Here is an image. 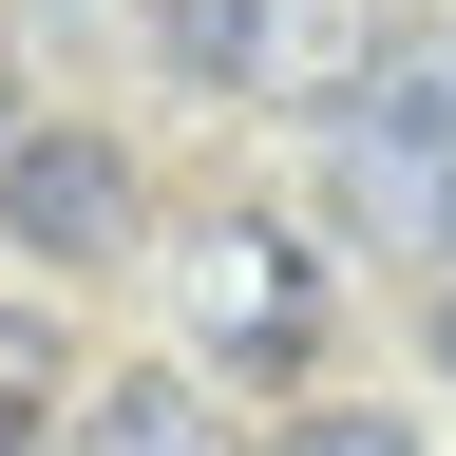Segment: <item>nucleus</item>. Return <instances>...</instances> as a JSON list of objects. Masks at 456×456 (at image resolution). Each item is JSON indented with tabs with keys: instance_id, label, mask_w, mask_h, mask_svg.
I'll list each match as a JSON object with an SVG mask.
<instances>
[{
	"instance_id": "f257e3e1",
	"label": "nucleus",
	"mask_w": 456,
	"mask_h": 456,
	"mask_svg": "<svg viewBox=\"0 0 456 456\" xmlns=\"http://www.w3.org/2000/svg\"><path fill=\"white\" fill-rule=\"evenodd\" d=\"M191 323H209L228 380H305L323 362V266L285 248V228H209L191 248Z\"/></svg>"
},
{
	"instance_id": "f03ea898",
	"label": "nucleus",
	"mask_w": 456,
	"mask_h": 456,
	"mask_svg": "<svg viewBox=\"0 0 456 456\" xmlns=\"http://www.w3.org/2000/svg\"><path fill=\"white\" fill-rule=\"evenodd\" d=\"M342 191H362L399 248H456V77H362V114H342Z\"/></svg>"
},
{
	"instance_id": "7ed1b4c3",
	"label": "nucleus",
	"mask_w": 456,
	"mask_h": 456,
	"mask_svg": "<svg viewBox=\"0 0 456 456\" xmlns=\"http://www.w3.org/2000/svg\"><path fill=\"white\" fill-rule=\"evenodd\" d=\"M114 228H134V152H114V134H0V248L95 266Z\"/></svg>"
},
{
	"instance_id": "20e7f679",
	"label": "nucleus",
	"mask_w": 456,
	"mask_h": 456,
	"mask_svg": "<svg viewBox=\"0 0 456 456\" xmlns=\"http://www.w3.org/2000/svg\"><path fill=\"white\" fill-rule=\"evenodd\" d=\"M77 456H228V437H209L191 380H95L77 399Z\"/></svg>"
},
{
	"instance_id": "39448f33",
	"label": "nucleus",
	"mask_w": 456,
	"mask_h": 456,
	"mask_svg": "<svg viewBox=\"0 0 456 456\" xmlns=\"http://www.w3.org/2000/svg\"><path fill=\"white\" fill-rule=\"evenodd\" d=\"M38 419H57V342H38V323H20V305H0V456H20V437H38Z\"/></svg>"
},
{
	"instance_id": "423d86ee",
	"label": "nucleus",
	"mask_w": 456,
	"mask_h": 456,
	"mask_svg": "<svg viewBox=\"0 0 456 456\" xmlns=\"http://www.w3.org/2000/svg\"><path fill=\"white\" fill-rule=\"evenodd\" d=\"M285 456H419V437H399V419H362V399H323V419L285 437Z\"/></svg>"
},
{
	"instance_id": "0eeeda50",
	"label": "nucleus",
	"mask_w": 456,
	"mask_h": 456,
	"mask_svg": "<svg viewBox=\"0 0 456 456\" xmlns=\"http://www.w3.org/2000/svg\"><path fill=\"white\" fill-rule=\"evenodd\" d=\"M437 380H456V285H437Z\"/></svg>"
},
{
	"instance_id": "6e6552de",
	"label": "nucleus",
	"mask_w": 456,
	"mask_h": 456,
	"mask_svg": "<svg viewBox=\"0 0 456 456\" xmlns=\"http://www.w3.org/2000/svg\"><path fill=\"white\" fill-rule=\"evenodd\" d=\"M0 134H20V57H0Z\"/></svg>"
},
{
	"instance_id": "1a4fd4ad",
	"label": "nucleus",
	"mask_w": 456,
	"mask_h": 456,
	"mask_svg": "<svg viewBox=\"0 0 456 456\" xmlns=\"http://www.w3.org/2000/svg\"><path fill=\"white\" fill-rule=\"evenodd\" d=\"M20 456H38V437H20Z\"/></svg>"
}]
</instances>
